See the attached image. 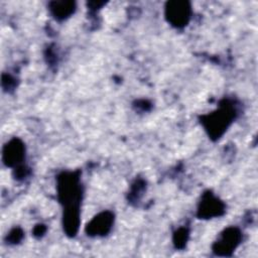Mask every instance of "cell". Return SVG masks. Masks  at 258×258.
I'll list each match as a JSON object with an SVG mask.
<instances>
[{
	"mask_svg": "<svg viewBox=\"0 0 258 258\" xmlns=\"http://www.w3.org/2000/svg\"><path fill=\"white\" fill-rule=\"evenodd\" d=\"M166 10L169 20L174 25H184L189 18V6L186 2H170Z\"/></svg>",
	"mask_w": 258,
	"mask_h": 258,
	"instance_id": "1",
	"label": "cell"
},
{
	"mask_svg": "<svg viewBox=\"0 0 258 258\" xmlns=\"http://www.w3.org/2000/svg\"><path fill=\"white\" fill-rule=\"evenodd\" d=\"M23 145L19 140H12L11 142L7 143L3 151L6 164L11 165L18 163L19 160L23 157Z\"/></svg>",
	"mask_w": 258,
	"mask_h": 258,
	"instance_id": "2",
	"label": "cell"
},
{
	"mask_svg": "<svg viewBox=\"0 0 258 258\" xmlns=\"http://www.w3.org/2000/svg\"><path fill=\"white\" fill-rule=\"evenodd\" d=\"M111 223H112V216L109 213H103L98 217H96L90 223V225H88V231H90L95 235L106 233L110 229Z\"/></svg>",
	"mask_w": 258,
	"mask_h": 258,
	"instance_id": "3",
	"label": "cell"
},
{
	"mask_svg": "<svg viewBox=\"0 0 258 258\" xmlns=\"http://www.w3.org/2000/svg\"><path fill=\"white\" fill-rule=\"evenodd\" d=\"M54 6L51 7L53 13L57 17H67L74 11V2H55Z\"/></svg>",
	"mask_w": 258,
	"mask_h": 258,
	"instance_id": "4",
	"label": "cell"
},
{
	"mask_svg": "<svg viewBox=\"0 0 258 258\" xmlns=\"http://www.w3.org/2000/svg\"><path fill=\"white\" fill-rule=\"evenodd\" d=\"M206 203H203V210H201L203 212V215L206 216L207 212L209 209L210 210V214H209V217L211 216H217L220 214V211L222 210L221 208V205L220 203L218 202V200L214 199L212 196H210L206 201H204Z\"/></svg>",
	"mask_w": 258,
	"mask_h": 258,
	"instance_id": "5",
	"label": "cell"
}]
</instances>
